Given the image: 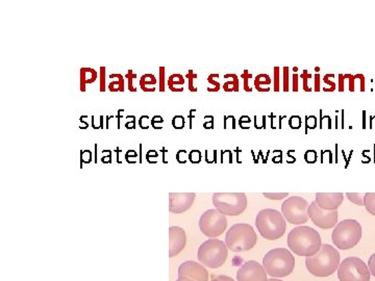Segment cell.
I'll return each mask as SVG.
<instances>
[{"label":"cell","instance_id":"cell-1","mask_svg":"<svg viewBox=\"0 0 375 281\" xmlns=\"http://www.w3.org/2000/svg\"><path fill=\"white\" fill-rule=\"evenodd\" d=\"M321 245L320 235L312 227L298 226L289 233V248L299 256H313L320 250Z\"/></svg>","mask_w":375,"mask_h":281},{"label":"cell","instance_id":"cell-2","mask_svg":"<svg viewBox=\"0 0 375 281\" xmlns=\"http://www.w3.org/2000/svg\"><path fill=\"white\" fill-rule=\"evenodd\" d=\"M340 265V253L330 244L321 245L320 250L306 258V267L316 277H327L334 274Z\"/></svg>","mask_w":375,"mask_h":281},{"label":"cell","instance_id":"cell-3","mask_svg":"<svg viewBox=\"0 0 375 281\" xmlns=\"http://www.w3.org/2000/svg\"><path fill=\"white\" fill-rule=\"evenodd\" d=\"M255 226L266 240L274 241L286 233V220L276 209H262L255 218Z\"/></svg>","mask_w":375,"mask_h":281},{"label":"cell","instance_id":"cell-4","mask_svg":"<svg viewBox=\"0 0 375 281\" xmlns=\"http://www.w3.org/2000/svg\"><path fill=\"white\" fill-rule=\"evenodd\" d=\"M263 267L272 278L289 276L294 271L295 257L288 249H272L263 258Z\"/></svg>","mask_w":375,"mask_h":281},{"label":"cell","instance_id":"cell-5","mask_svg":"<svg viewBox=\"0 0 375 281\" xmlns=\"http://www.w3.org/2000/svg\"><path fill=\"white\" fill-rule=\"evenodd\" d=\"M257 241L255 229L247 223L233 225L225 236V244L233 252L251 250L257 244Z\"/></svg>","mask_w":375,"mask_h":281},{"label":"cell","instance_id":"cell-6","mask_svg":"<svg viewBox=\"0 0 375 281\" xmlns=\"http://www.w3.org/2000/svg\"><path fill=\"white\" fill-rule=\"evenodd\" d=\"M362 239V226L357 220L347 219L336 225L332 233V241L337 248L349 250L356 247Z\"/></svg>","mask_w":375,"mask_h":281},{"label":"cell","instance_id":"cell-7","mask_svg":"<svg viewBox=\"0 0 375 281\" xmlns=\"http://www.w3.org/2000/svg\"><path fill=\"white\" fill-rule=\"evenodd\" d=\"M229 248L223 241L211 239L205 241L198 248L199 262L207 268H220L227 262Z\"/></svg>","mask_w":375,"mask_h":281},{"label":"cell","instance_id":"cell-8","mask_svg":"<svg viewBox=\"0 0 375 281\" xmlns=\"http://www.w3.org/2000/svg\"><path fill=\"white\" fill-rule=\"evenodd\" d=\"M213 203L224 216H239L246 209L247 197L244 193H215Z\"/></svg>","mask_w":375,"mask_h":281},{"label":"cell","instance_id":"cell-9","mask_svg":"<svg viewBox=\"0 0 375 281\" xmlns=\"http://www.w3.org/2000/svg\"><path fill=\"white\" fill-rule=\"evenodd\" d=\"M337 271L340 281H370L368 266L359 257H347Z\"/></svg>","mask_w":375,"mask_h":281},{"label":"cell","instance_id":"cell-10","mask_svg":"<svg viewBox=\"0 0 375 281\" xmlns=\"http://www.w3.org/2000/svg\"><path fill=\"white\" fill-rule=\"evenodd\" d=\"M308 201L302 197L292 196L287 198L281 204L283 216L291 224L301 225L308 222L309 218Z\"/></svg>","mask_w":375,"mask_h":281},{"label":"cell","instance_id":"cell-11","mask_svg":"<svg viewBox=\"0 0 375 281\" xmlns=\"http://www.w3.org/2000/svg\"><path fill=\"white\" fill-rule=\"evenodd\" d=\"M227 227V219L217 209H209L199 219V228L205 236L217 238L224 233Z\"/></svg>","mask_w":375,"mask_h":281},{"label":"cell","instance_id":"cell-12","mask_svg":"<svg viewBox=\"0 0 375 281\" xmlns=\"http://www.w3.org/2000/svg\"><path fill=\"white\" fill-rule=\"evenodd\" d=\"M309 216L316 226L322 229H331L338 224V209H322L316 201H313L309 206Z\"/></svg>","mask_w":375,"mask_h":281},{"label":"cell","instance_id":"cell-13","mask_svg":"<svg viewBox=\"0 0 375 281\" xmlns=\"http://www.w3.org/2000/svg\"><path fill=\"white\" fill-rule=\"evenodd\" d=\"M238 281H268L263 265L255 260H249L241 266L237 272Z\"/></svg>","mask_w":375,"mask_h":281},{"label":"cell","instance_id":"cell-14","mask_svg":"<svg viewBox=\"0 0 375 281\" xmlns=\"http://www.w3.org/2000/svg\"><path fill=\"white\" fill-rule=\"evenodd\" d=\"M179 278H188L193 281H209V272L203 265L193 260H187L179 266Z\"/></svg>","mask_w":375,"mask_h":281},{"label":"cell","instance_id":"cell-15","mask_svg":"<svg viewBox=\"0 0 375 281\" xmlns=\"http://www.w3.org/2000/svg\"><path fill=\"white\" fill-rule=\"evenodd\" d=\"M195 193H170L169 194V211L173 214H183L191 209L194 203Z\"/></svg>","mask_w":375,"mask_h":281},{"label":"cell","instance_id":"cell-16","mask_svg":"<svg viewBox=\"0 0 375 281\" xmlns=\"http://www.w3.org/2000/svg\"><path fill=\"white\" fill-rule=\"evenodd\" d=\"M185 231L181 227L172 226L169 228V257L179 254L185 248Z\"/></svg>","mask_w":375,"mask_h":281},{"label":"cell","instance_id":"cell-17","mask_svg":"<svg viewBox=\"0 0 375 281\" xmlns=\"http://www.w3.org/2000/svg\"><path fill=\"white\" fill-rule=\"evenodd\" d=\"M344 200L342 193H317L316 202L322 209L334 211L338 209Z\"/></svg>","mask_w":375,"mask_h":281},{"label":"cell","instance_id":"cell-18","mask_svg":"<svg viewBox=\"0 0 375 281\" xmlns=\"http://www.w3.org/2000/svg\"><path fill=\"white\" fill-rule=\"evenodd\" d=\"M97 77H99V73L93 68H81V71H79V89H81V92L85 93L87 91L86 85L93 83L94 81H96Z\"/></svg>","mask_w":375,"mask_h":281},{"label":"cell","instance_id":"cell-19","mask_svg":"<svg viewBox=\"0 0 375 281\" xmlns=\"http://www.w3.org/2000/svg\"><path fill=\"white\" fill-rule=\"evenodd\" d=\"M157 79L155 75L151 73H146V75H142L141 79L139 81V85L143 92L146 93H153L155 91V85H157Z\"/></svg>","mask_w":375,"mask_h":281},{"label":"cell","instance_id":"cell-20","mask_svg":"<svg viewBox=\"0 0 375 281\" xmlns=\"http://www.w3.org/2000/svg\"><path fill=\"white\" fill-rule=\"evenodd\" d=\"M109 79H115V81H111L109 83V91L112 93H115V92H125V77H123L121 73H113V75H109Z\"/></svg>","mask_w":375,"mask_h":281},{"label":"cell","instance_id":"cell-21","mask_svg":"<svg viewBox=\"0 0 375 281\" xmlns=\"http://www.w3.org/2000/svg\"><path fill=\"white\" fill-rule=\"evenodd\" d=\"M183 87H185V77H183V75L174 73V75H171L169 77L168 88L171 92L181 93V92H183Z\"/></svg>","mask_w":375,"mask_h":281},{"label":"cell","instance_id":"cell-22","mask_svg":"<svg viewBox=\"0 0 375 281\" xmlns=\"http://www.w3.org/2000/svg\"><path fill=\"white\" fill-rule=\"evenodd\" d=\"M271 79L268 75L261 73L255 79V87L259 92L270 91Z\"/></svg>","mask_w":375,"mask_h":281},{"label":"cell","instance_id":"cell-23","mask_svg":"<svg viewBox=\"0 0 375 281\" xmlns=\"http://www.w3.org/2000/svg\"><path fill=\"white\" fill-rule=\"evenodd\" d=\"M225 79H229V81H225L223 85V90L225 92H238L239 91V81L238 77L233 73H229V75H224Z\"/></svg>","mask_w":375,"mask_h":281},{"label":"cell","instance_id":"cell-24","mask_svg":"<svg viewBox=\"0 0 375 281\" xmlns=\"http://www.w3.org/2000/svg\"><path fill=\"white\" fill-rule=\"evenodd\" d=\"M364 206L369 214L375 216V193H366L364 196Z\"/></svg>","mask_w":375,"mask_h":281},{"label":"cell","instance_id":"cell-25","mask_svg":"<svg viewBox=\"0 0 375 281\" xmlns=\"http://www.w3.org/2000/svg\"><path fill=\"white\" fill-rule=\"evenodd\" d=\"M219 75L218 73H212L207 77V81H209L213 87H207V91L209 92H218L220 90V83L218 81Z\"/></svg>","mask_w":375,"mask_h":281},{"label":"cell","instance_id":"cell-26","mask_svg":"<svg viewBox=\"0 0 375 281\" xmlns=\"http://www.w3.org/2000/svg\"><path fill=\"white\" fill-rule=\"evenodd\" d=\"M347 198L351 202H354V204L359 205V206H364V196L365 194H358V193H347Z\"/></svg>","mask_w":375,"mask_h":281},{"label":"cell","instance_id":"cell-27","mask_svg":"<svg viewBox=\"0 0 375 281\" xmlns=\"http://www.w3.org/2000/svg\"><path fill=\"white\" fill-rule=\"evenodd\" d=\"M165 72H166V68L159 67V91L165 92L166 90V79H165Z\"/></svg>","mask_w":375,"mask_h":281},{"label":"cell","instance_id":"cell-28","mask_svg":"<svg viewBox=\"0 0 375 281\" xmlns=\"http://www.w3.org/2000/svg\"><path fill=\"white\" fill-rule=\"evenodd\" d=\"M125 79L129 81V85H127V88H129V91L133 92V93H135V92H137V88L133 85V81L137 79V75L133 72V70H129V71H127V75H125Z\"/></svg>","mask_w":375,"mask_h":281},{"label":"cell","instance_id":"cell-29","mask_svg":"<svg viewBox=\"0 0 375 281\" xmlns=\"http://www.w3.org/2000/svg\"><path fill=\"white\" fill-rule=\"evenodd\" d=\"M185 120L183 118V116L177 115L173 117L172 119V126L173 129H177V131H181V129H185Z\"/></svg>","mask_w":375,"mask_h":281},{"label":"cell","instance_id":"cell-30","mask_svg":"<svg viewBox=\"0 0 375 281\" xmlns=\"http://www.w3.org/2000/svg\"><path fill=\"white\" fill-rule=\"evenodd\" d=\"M197 75L196 73L193 72V70H189L188 71V75H185V79H188V81H189V90H190L191 92H197V88L194 85V79H197Z\"/></svg>","mask_w":375,"mask_h":281},{"label":"cell","instance_id":"cell-31","mask_svg":"<svg viewBox=\"0 0 375 281\" xmlns=\"http://www.w3.org/2000/svg\"><path fill=\"white\" fill-rule=\"evenodd\" d=\"M99 91L105 93L107 91V68L101 67V83H99Z\"/></svg>","mask_w":375,"mask_h":281},{"label":"cell","instance_id":"cell-32","mask_svg":"<svg viewBox=\"0 0 375 281\" xmlns=\"http://www.w3.org/2000/svg\"><path fill=\"white\" fill-rule=\"evenodd\" d=\"M263 195L270 200H281L289 196L288 193H264Z\"/></svg>","mask_w":375,"mask_h":281},{"label":"cell","instance_id":"cell-33","mask_svg":"<svg viewBox=\"0 0 375 281\" xmlns=\"http://www.w3.org/2000/svg\"><path fill=\"white\" fill-rule=\"evenodd\" d=\"M151 118L148 115H143L142 117L139 119V126L141 127V129L147 131V129H151Z\"/></svg>","mask_w":375,"mask_h":281},{"label":"cell","instance_id":"cell-34","mask_svg":"<svg viewBox=\"0 0 375 281\" xmlns=\"http://www.w3.org/2000/svg\"><path fill=\"white\" fill-rule=\"evenodd\" d=\"M161 123H164V119L161 118L159 115L153 116V118H151V127H153V129H155V131H157V129H163Z\"/></svg>","mask_w":375,"mask_h":281},{"label":"cell","instance_id":"cell-35","mask_svg":"<svg viewBox=\"0 0 375 281\" xmlns=\"http://www.w3.org/2000/svg\"><path fill=\"white\" fill-rule=\"evenodd\" d=\"M189 161L193 163H201V152L199 150H192L189 153Z\"/></svg>","mask_w":375,"mask_h":281},{"label":"cell","instance_id":"cell-36","mask_svg":"<svg viewBox=\"0 0 375 281\" xmlns=\"http://www.w3.org/2000/svg\"><path fill=\"white\" fill-rule=\"evenodd\" d=\"M291 129H299L301 127V119L299 116H292L289 121Z\"/></svg>","mask_w":375,"mask_h":281},{"label":"cell","instance_id":"cell-37","mask_svg":"<svg viewBox=\"0 0 375 281\" xmlns=\"http://www.w3.org/2000/svg\"><path fill=\"white\" fill-rule=\"evenodd\" d=\"M241 77H242L243 81H244V90L246 92H251L253 91V89H251L250 87L248 85L249 79L253 77V75L251 73H249L247 70H245L244 72L242 73V75H241Z\"/></svg>","mask_w":375,"mask_h":281},{"label":"cell","instance_id":"cell-38","mask_svg":"<svg viewBox=\"0 0 375 281\" xmlns=\"http://www.w3.org/2000/svg\"><path fill=\"white\" fill-rule=\"evenodd\" d=\"M125 119H127V123H125V129H129V131H131V129H133L135 131V117L133 115H127V117H125Z\"/></svg>","mask_w":375,"mask_h":281},{"label":"cell","instance_id":"cell-39","mask_svg":"<svg viewBox=\"0 0 375 281\" xmlns=\"http://www.w3.org/2000/svg\"><path fill=\"white\" fill-rule=\"evenodd\" d=\"M92 161V152L90 150H81V163H89Z\"/></svg>","mask_w":375,"mask_h":281},{"label":"cell","instance_id":"cell-40","mask_svg":"<svg viewBox=\"0 0 375 281\" xmlns=\"http://www.w3.org/2000/svg\"><path fill=\"white\" fill-rule=\"evenodd\" d=\"M300 77L303 79V81H303V90H305V91L306 92H310V87H308V81L309 79H311L310 73H308V71H307V70H305L302 75H300Z\"/></svg>","mask_w":375,"mask_h":281},{"label":"cell","instance_id":"cell-41","mask_svg":"<svg viewBox=\"0 0 375 281\" xmlns=\"http://www.w3.org/2000/svg\"><path fill=\"white\" fill-rule=\"evenodd\" d=\"M205 122L203 123L205 129H214V117H213V116H205Z\"/></svg>","mask_w":375,"mask_h":281},{"label":"cell","instance_id":"cell-42","mask_svg":"<svg viewBox=\"0 0 375 281\" xmlns=\"http://www.w3.org/2000/svg\"><path fill=\"white\" fill-rule=\"evenodd\" d=\"M137 157L138 153L135 152V150H133V149H129V150H127V153H125V161H127V163H131V159H133V161H137Z\"/></svg>","mask_w":375,"mask_h":281},{"label":"cell","instance_id":"cell-43","mask_svg":"<svg viewBox=\"0 0 375 281\" xmlns=\"http://www.w3.org/2000/svg\"><path fill=\"white\" fill-rule=\"evenodd\" d=\"M368 268L369 271H370V274H372L375 277V253H373L370 258H369Z\"/></svg>","mask_w":375,"mask_h":281},{"label":"cell","instance_id":"cell-44","mask_svg":"<svg viewBox=\"0 0 375 281\" xmlns=\"http://www.w3.org/2000/svg\"><path fill=\"white\" fill-rule=\"evenodd\" d=\"M157 157H159V153L155 150H149L148 152L146 153L147 161L151 163H155L153 159H157Z\"/></svg>","mask_w":375,"mask_h":281},{"label":"cell","instance_id":"cell-45","mask_svg":"<svg viewBox=\"0 0 375 281\" xmlns=\"http://www.w3.org/2000/svg\"><path fill=\"white\" fill-rule=\"evenodd\" d=\"M274 91H279V68L276 67L274 69Z\"/></svg>","mask_w":375,"mask_h":281},{"label":"cell","instance_id":"cell-46","mask_svg":"<svg viewBox=\"0 0 375 281\" xmlns=\"http://www.w3.org/2000/svg\"><path fill=\"white\" fill-rule=\"evenodd\" d=\"M284 91H289V68L284 69Z\"/></svg>","mask_w":375,"mask_h":281},{"label":"cell","instance_id":"cell-47","mask_svg":"<svg viewBox=\"0 0 375 281\" xmlns=\"http://www.w3.org/2000/svg\"><path fill=\"white\" fill-rule=\"evenodd\" d=\"M246 123H250V119H249L248 116H243V117H241L240 121H239V125H240L241 129H248V127L245 125Z\"/></svg>","mask_w":375,"mask_h":281},{"label":"cell","instance_id":"cell-48","mask_svg":"<svg viewBox=\"0 0 375 281\" xmlns=\"http://www.w3.org/2000/svg\"><path fill=\"white\" fill-rule=\"evenodd\" d=\"M331 77H335L334 75H326L324 77V79H323V81H324L325 83H328V85H331V92L335 91V88H336V85H335V83H333V81H330Z\"/></svg>","mask_w":375,"mask_h":281},{"label":"cell","instance_id":"cell-49","mask_svg":"<svg viewBox=\"0 0 375 281\" xmlns=\"http://www.w3.org/2000/svg\"><path fill=\"white\" fill-rule=\"evenodd\" d=\"M212 281H235L231 277L224 276V275H220V276L214 277Z\"/></svg>","mask_w":375,"mask_h":281},{"label":"cell","instance_id":"cell-50","mask_svg":"<svg viewBox=\"0 0 375 281\" xmlns=\"http://www.w3.org/2000/svg\"><path fill=\"white\" fill-rule=\"evenodd\" d=\"M125 113V109H119L118 113H117V129H120L121 119H122L123 115L121 113Z\"/></svg>","mask_w":375,"mask_h":281},{"label":"cell","instance_id":"cell-51","mask_svg":"<svg viewBox=\"0 0 375 281\" xmlns=\"http://www.w3.org/2000/svg\"><path fill=\"white\" fill-rule=\"evenodd\" d=\"M101 161H103V163H112V151L111 150H107V157H101Z\"/></svg>","mask_w":375,"mask_h":281},{"label":"cell","instance_id":"cell-52","mask_svg":"<svg viewBox=\"0 0 375 281\" xmlns=\"http://www.w3.org/2000/svg\"><path fill=\"white\" fill-rule=\"evenodd\" d=\"M319 79H320V75H315V91H320V85H319Z\"/></svg>","mask_w":375,"mask_h":281},{"label":"cell","instance_id":"cell-53","mask_svg":"<svg viewBox=\"0 0 375 281\" xmlns=\"http://www.w3.org/2000/svg\"><path fill=\"white\" fill-rule=\"evenodd\" d=\"M79 121H81V123H83V126H79V129H81V131L89 129V124H88L87 122H83V115L81 116V118H79Z\"/></svg>","mask_w":375,"mask_h":281},{"label":"cell","instance_id":"cell-54","mask_svg":"<svg viewBox=\"0 0 375 281\" xmlns=\"http://www.w3.org/2000/svg\"><path fill=\"white\" fill-rule=\"evenodd\" d=\"M297 79H298V75H294L293 77V81H294V85H293V91H297Z\"/></svg>","mask_w":375,"mask_h":281},{"label":"cell","instance_id":"cell-55","mask_svg":"<svg viewBox=\"0 0 375 281\" xmlns=\"http://www.w3.org/2000/svg\"><path fill=\"white\" fill-rule=\"evenodd\" d=\"M195 109H192V111H190V115H189V118H190V129H192V118L194 117V115H192V113H195Z\"/></svg>","mask_w":375,"mask_h":281},{"label":"cell","instance_id":"cell-56","mask_svg":"<svg viewBox=\"0 0 375 281\" xmlns=\"http://www.w3.org/2000/svg\"><path fill=\"white\" fill-rule=\"evenodd\" d=\"M140 153H141V157H140V163H142V144H140Z\"/></svg>","mask_w":375,"mask_h":281},{"label":"cell","instance_id":"cell-57","mask_svg":"<svg viewBox=\"0 0 375 281\" xmlns=\"http://www.w3.org/2000/svg\"><path fill=\"white\" fill-rule=\"evenodd\" d=\"M114 118V116H107V126H105V129H109V119Z\"/></svg>","mask_w":375,"mask_h":281},{"label":"cell","instance_id":"cell-58","mask_svg":"<svg viewBox=\"0 0 375 281\" xmlns=\"http://www.w3.org/2000/svg\"><path fill=\"white\" fill-rule=\"evenodd\" d=\"M94 147H95V163H97V148H99V145L95 144Z\"/></svg>","mask_w":375,"mask_h":281},{"label":"cell","instance_id":"cell-59","mask_svg":"<svg viewBox=\"0 0 375 281\" xmlns=\"http://www.w3.org/2000/svg\"><path fill=\"white\" fill-rule=\"evenodd\" d=\"M103 118H105V117H103V115L101 116V119H99V120H101V129H105V127L103 126Z\"/></svg>","mask_w":375,"mask_h":281},{"label":"cell","instance_id":"cell-60","mask_svg":"<svg viewBox=\"0 0 375 281\" xmlns=\"http://www.w3.org/2000/svg\"><path fill=\"white\" fill-rule=\"evenodd\" d=\"M177 281H193V280H191V279H188V278H179L177 279Z\"/></svg>","mask_w":375,"mask_h":281},{"label":"cell","instance_id":"cell-61","mask_svg":"<svg viewBox=\"0 0 375 281\" xmlns=\"http://www.w3.org/2000/svg\"><path fill=\"white\" fill-rule=\"evenodd\" d=\"M268 281H283V280H281V279L270 278V279H268Z\"/></svg>","mask_w":375,"mask_h":281}]
</instances>
